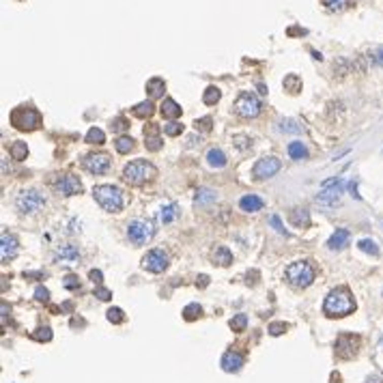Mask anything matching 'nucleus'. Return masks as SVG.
<instances>
[{"label":"nucleus","mask_w":383,"mask_h":383,"mask_svg":"<svg viewBox=\"0 0 383 383\" xmlns=\"http://www.w3.org/2000/svg\"><path fill=\"white\" fill-rule=\"evenodd\" d=\"M217 200V194L213 189H207V187H203V189H198L196 192V198H194V207H207V205H211V203H215Z\"/></svg>","instance_id":"obj_23"},{"label":"nucleus","mask_w":383,"mask_h":383,"mask_svg":"<svg viewBox=\"0 0 383 383\" xmlns=\"http://www.w3.org/2000/svg\"><path fill=\"white\" fill-rule=\"evenodd\" d=\"M349 239H351V233L346 229H336V233L327 239V248L330 250H342L344 245H349Z\"/></svg>","instance_id":"obj_18"},{"label":"nucleus","mask_w":383,"mask_h":383,"mask_svg":"<svg viewBox=\"0 0 383 383\" xmlns=\"http://www.w3.org/2000/svg\"><path fill=\"white\" fill-rule=\"evenodd\" d=\"M155 175H157V168L147 159H134L130 164H125V168H123V179H125V183H130V185H140L144 181L153 179Z\"/></svg>","instance_id":"obj_2"},{"label":"nucleus","mask_w":383,"mask_h":383,"mask_svg":"<svg viewBox=\"0 0 383 383\" xmlns=\"http://www.w3.org/2000/svg\"><path fill=\"white\" fill-rule=\"evenodd\" d=\"M342 189H344V181L342 179H330V181H325L321 192H318V196L316 200L321 205H327V207H334V205H338V200H340V194H342Z\"/></svg>","instance_id":"obj_9"},{"label":"nucleus","mask_w":383,"mask_h":383,"mask_svg":"<svg viewBox=\"0 0 383 383\" xmlns=\"http://www.w3.org/2000/svg\"><path fill=\"white\" fill-rule=\"evenodd\" d=\"M33 338L39 342H48V340H52V330L50 327H39V330L33 334Z\"/></svg>","instance_id":"obj_43"},{"label":"nucleus","mask_w":383,"mask_h":383,"mask_svg":"<svg viewBox=\"0 0 383 383\" xmlns=\"http://www.w3.org/2000/svg\"><path fill=\"white\" fill-rule=\"evenodd\" d=\"M245 325H248V316H245V314H235L233 316V321H231L233 332H243Z\"/></svg>","instance_id":"obj_41"},{"label":"nucleus","mask_w":383,"mask_h":383,"mask_svg":"<svg viewBox=\"0 0 383 383\" xmlns=\"http://www.w3.org/2000/svg\"><path fill=\"white\" fill-rule=\"evenodd\" d=\"M269 224H271L280 235H289V233L284 231V226H282V222H280V217H278V215H269Z\"/></svg>","instance_id":"obj_49"},{"label":"nucleus","mask_w":383,"mask_h":383,"mask_svg":"<svg viewBox=\"0 0 383 383\" xmlns=\"http://www.w3.org/2000/svg\"><path fill=\"white\" fill-rule=\"evenodd\" d=\"M93 196L99 205H102L106 211L110 213H116L121 211L125 200H123V192L118 189L116 185H95L93 187Z\"/></svg>","instance_id":"obj_4"},{"label":"nucleus","mask_w":383,"mask_h":383,"mask_svg":"<svg viewBox=\"0 0 383 383\" xmlns=\"http://www.w3.org/2000/svg\"><path fill=\"white\" fill-rule=\"evenodd\" d=\"M155 235V224L151 220H134L127 224V239L134 245H144L153 239Z\"/></svg>","instance_id":"obj_7"},{"label":"nucleus","mask_w":383,"mask_h":383,"mask_svg":"<svg viewBox=\"0 0 383 383\" xmlns=\"http://www.w3.org/2000/svg\"><path fill=\"white\" fill-rule=\"evenodd\" d=\"M321 3L327 9H332V11H342V9H346L351 5V0H321Z\"/></svg>","instance_id":"obj_39"},{"label":"nucleus","mask_w":383,"mask_h":383,"mask_svg":"<svg viewBox=\"0 0 383 383\" xmlns=\"http://www.w3.org/2000/svg\"><path fill=\"white\" fill-rule=\"evenodd\" d=\"M235 114H239L243 118H254L261 114V102L259 97L250 93V90H243V93H239V97L235 99V106H233Z\"/></svg>","instance_id":"obj_8"},{"label":"nucleus","mask_w":383,"mask_h":383,"mask_svg":"<svg viewBox=\"0 0 383 383\" xmlns=\"http://www.w3.org/2000/svg\"><path fill=\"white\" fill-rule=\"evenodd\" d=\"M0 259H3V263H7L9 259H13L17 254V239L13 235L9 233H3V237H0Z\"/></svg>","instance_id":"obj_16"},{"label":"nucleus","mask_w":383,"mask_h":383,"mask_svg":"<svg viewBox=\"0 0 383 383\" xmlns=\"http://www.w3.org/2000/svg\"><path fill=\"white\" fill-rule=\"evenodd\" d=\"M366 383H383V377H379V375H370V377L366 379Z\"/></svg>","instance_id":"obj_53"},{"label":"nucleus","mask_w":383,"mask_h":383,"mask_svg":"<svg viewBox=\"0 0 383 383\" xmlns=\"http://www.w3.org/2000/svg\"><path fill=\"white\" fill-rule=\"evenodd\" d=\"M86 142L88 144H104L106 142V134L99 130V127H90L86 132Z\"/></svg>","instance_id":"obj_32"},{"label":"nucleus","mask_w":383,"mask_h":383,"mask_svg":"<svg viewBox=\"0 0 383 383\" xmlns=\"http://www.w3.org/2000/svg\"><path fill=\"white\" fill-rule=\"evenodd\" d=\"M159 112H162V116L164 118H170V121H175L177 116H181V106L175 102V99H164V104H162V108H159Z\"/></svg>","instance_id":"obj_21"},{"label":"nucleus","mask_w":383,"mask_h":383,"mask_svg":"<svg viewBox=\"0 0 383 383\" xmlns=\"http://www.w3.org/2000/svg\"><path fill=\"white\" fill-rule=\"evenodd\" d=\"M65 289H69V291H74V289H80V280H78V276H74V273H69V276H65Z\"/></svg>","instance_id":"obj_47"},{"label":"nucleus","mask_w":383,"mask_h":383,"mask_svg":"<svg viewBox=\"0 0 383 383\" xmlns=\"http://www.w3.org/2000/svg\"><path fill=\"white\" fill-rule=\"evenodd\" d=\"M54 261L60 263V265H74V263L80 261V252L76 245H71V243L58 245V248L54 250Z\"/></svg>","instance_id":"obj_14"},{"label":"nucleus","mask_w":383,"mask_h":383,"mask_svg":"<svg viewBox=\"0 0 383 383\" xmlns=\"http://www.w3.org/2000/svg\"><path fill=\"white\" fill-rule=\"evenodd\" d=\"M280 168H282V164H280L278 157H263L254 164L252 175H254V179H269V177L276 175Z\"/></svg>","instance_id":"obj_12"},{"label":"nucleus","mask_w":383,"mask_h":383,"mask_svg":"<svg viewBox=\"0 0 383 383\" xmlns=\"http://www.w3.org/2000/svg\"><path fill=\"white\" fill-rule=\"evenodd\" d=\"M381 349H383V340H381Z\"/></svg>","instance_id":"obj_56"},{"label":"nucleus","mask_w":383,"mask_h":383,"mask_svg":"<svg viewBox=\"0 0 383 383\" xmlns=\"http://www.w3.org/2000/svg\"><path fill=\"white\" fill-rule=\"evenodd\" d=\"M88 276H90V280H93V282H97V284H102V271H99V269H90V273H88Z\"/></svg>","instance_id":"obj_52"},{"label":"nucleus","mask_w":383,"mask_h":383,"mask_svg":"<svg viewBox=\"0 0 383 383\" xmlns=\"http://www.w3.org/2000/svg\"><path fill=\"white\" fill-rule=\"evenodd\" d=\"M15 207L20 209L22 213L33 215V213L41 211V209L45 207V196L41 194V192H37V189H24V192H20V194H17Z\"/></svg>","instance_id":"obj_6"},{"label":"nucleus","mask_w":383,"mask_h":383,"mask_svg":"<svg viewBox=\"0 0 383 383\" xmlns=\"http://www.w3.org/2000/svg\"><path fill=\"white\" fill-rule=\"evenodd\" d=\"M84 168L93 175H104V172L110 170V155L108 153H90L84 157Z\"/></svg>","instance_id":"obj_11"},{"label":"nucleus","mask_w":383,"mask_h":383,"mask_svg":"<svg viewBox=\"0 0 383 383\" xmlns=\"http://www.w3.org/2000/svg\"><path fill=\"white\" fill-rule=\"evenodd\" d=\"M370 58H372V60H375V62H377V65H381V67H383V45H379V48H377L375 52H372V54H370Z\"/></svg>","instance_id":"obj_51"},{"label":"nucleus","mask_w":383,"mask_h":383,"mask_svg":"<svg viewBox=\"0 0 383 383\" xmlns=\"http://www.w3.org/2000/svg\"><path fill=\"white\" fill-rule=\"evenodd\" d=\"M284 90H289V93H297V90H302V80H299L295 74H289L284 78Z\"/></svg>","instance_id":"obj_36"},{"label":"nucleus","mask_w":383,"mask_h":383,"mask_svg":"<svg viewBox=\"0 0 383 383\" xmlns=\"http://www.w3.org/2000/svg\"><path fill=\"white\" fill-rule=\"evenodd\" d=\"M114 147H116V151L118 153H130L132 149H134V140L130 138V136H118L116 138V142H114Z\"/></svg>","instance_id":"obj_33"},{"label":"nucleus","mask_w":383,"mask_h":383,"mask_svg":"<svg viewBox=\"0 0 383 383\" xmlns=\"http://www.w3.org/2000/svg\"><path fill=\"white\" fill-rule=\"evenodd\" d=\"M291 224L306 229V226H310V213L306 209H293V211H291Z\"/></svg>","instance_id":"obj_24"},{"label":"nucleus","mask_w":383,"mask_h":383,"mask_svg":"<svg viewBox=\"0 0 383 383\" xmlns=\"http://www.w3.org/2000/svg\"><path fill=\"white\" fill-rule=\"evenodd\" d=\"M3 321H7V304H3Z\"/></svg>","instance_id":"obj_55"},{"label":"nucleus","mask_w":383,"mask_h":383,"mask_svg":"<svg viewBox=\"0 0 383 383\" xmlns=\"http://www.w3.org/2000/svg\"><path fill=\"white\" fill-rule=\"evenodd\" d=\"M263 207H265V203H263V198L257 196V194H248V196H243L239 200V209L245 211V213H257V211H261Z\"/></svg>","instance_id":"obj_17"},{"label":"nucleus","mask_w":383,"mask_h":383,"mask_svg":"<svg viewBox=\"0 0 383 383\" xmlns=\"http://www.w3.org/2000/svg\"><path fill=\"white\" fill-rule=\"evenodd\" d=\"M35 299H37V302H48V299H50V291L48 289H45V286H37V289H35Z\"/></svg>","instance_id":"obj_46"},{"label":"nucleus","mask_w":383,"mask_h":383,"mask_svg":"<svg viewBox=\"0 0 383 383\" xmlns=\"http://www.w3.org/2000/svg\"><path fill=\"white\" fill-rule=\"evenodd\" d=\"M289 155H291V159H306L308 157V149H306V144L304 142H299V140H295V142H291L289 144Z\"/></svg>","instance_id":"obj_25"},{"label":"nucleus","mask_w":383,"mask_h":383,"mask_svg":"<svg viewBox=\"0 0 383 383\" xmlns=\"http://www.w3.org/2000/svg\"><path fill=\"white\" fill-rule=\"evenodd\" d=\"M164 134L170 136V138H175V136L183 134V125H181L179 121H168L166 125H164Z\"/></svg>","instance_id":"obj_37"},{"label":"nucleus","mask_w":383,"mask_h":383,"mask_svg":"<svg viewBox=\"0 0 383 383\" xmlns=\"http://www.w3.org/2000/svg\"><path fill=\"white\" fill-rule=\"evenodd\" d=\"M284 276H286V282H289L291 286L306 289V286H310L314 282L316 271H314V267L310 265L308 261H295V263H291V265L286 267Z\"/></svg>","instance_id":"obj_3"},{"label":"nucleus","mask_w":383,"mask_h":383,"mask_svg":"<svg viewBox=\"0 0 383 383\" xmlns=\"http://www.w3.org/2000/svg\"><path fill=\"white\" fill-rule=\"evenodd\" d=\"M9 121H11V125L15 127V130L33 132L41 125V114L35 110V108H15V110L11 112V116H9Z\"/></svg>","instance_id":"obj_5"},{"label":"nucleus","mask_w":383,"mask_h":383,"mask_svg":"<svg viewBox=\"0 0 383 383\" xmlns=\"http://www.w3.org/2000/svg\"><path fill=\"white\" fill-rule=\"evenodd\" d=\"M220 97H222L220 88H217V86H207V90L203 93V102H205L207 106H213V104L220 102Z\"/></svg>","instance_id":"obj_30"},{"label":"nucleus","mask_w":383,"mask_h":383,"mask_svg":"<svg viewBox=\"0 0 383 383\" xmlns=\"http://www.w3.org/2000/svg\"><path fill=\"white\" fill-rule=\"evenodd\" d=\"M211 123H213V118L211 116H203V118H196V123H194V127L196 130H200V132H211Z\"/></svg>","instance_id":"obj_44"},{"label":"nucleus","mask_w":383,"mask_h":383,"mask_svg":"<svg viewBox=\"0 0 383 383\" xmlns=\"http://www.w3.org/2000/svg\"><path fill=\"white\" fill-rule=\"evenodd\" d=\"M198 280H200V282H196V284H200V286H207V284H209V278H207V276H200Z\"/></svg>","instance_id":"obj_54"},{"label":"nucleus","mask_w":383,"mask_h":383,"mask_svg":"<svg viewBox=\"0 0 383 383\" xmlns=\"http://www.w3.org/2000/svg\"><path fill=\"white\" fill-rule=\"evenodd\" d=\"M211 261L215 263V265L226 267V265H231L233 263V254H231V250L226 248V245H215L213 252H211Z\"/></svg>","instance_id":"obj_20"},{"label":"nucleus","mask_w":383,"mask_h":383,"mask_svg":"<svg viewBox=\"0 0 383 383\" xmlns=\"http://www.w3.org/2000/svg\"><path fill=\"white\" fill-rule=\"evenodd\" d=\"M95 297H99L102 302H108V299H112V291H108L106 286H97L95 289Z\"/></svg>","instance_id":"obj_48"},{"label":"nucleus","mask_w":383,"mask_h":383,"mask_svg":"<svg viewBox=\"0 0 383 383\" xmlns=\"http://www.w3.org/2000/svg\"><path fill=\"white\" fill-rule=\"evenodd\" d=\"M355 310V299L351 295V291L346 286H336L327 293L325 302H323V312L332 318H342L349 316Z\"/></svg>","instance_id":"obj_1"},{"label":"nucleus","mask_w":383,"mask_h":383,"mask_svg":"<svg viewBox=\"0 0 383 383\" xmlns=\"http://www.w3.org/2000/svg\"><path fill=\"white\" fill-rule=\"evenodd\" d=\"M233 142H235V147L239 149V151H248L252 147V138H250V136H233Z\"/></svg>","instance_id":"obj_40"},{"label":"nucleus","mask_w":383,"mask_h":383,"mask_svg":"<svg viewBox=\"0 0 383 383\" xmlns=\"http://www.w3.org/2000/svg\"><path fill=\"white\" fill-rule=\"evenodd\" d=\"M164 90H166V82H164L162 78H151L149 82H147V93H149V97H159Z\"/></svg>","instance_id":"obj_26"},{"label":"nucleus","mask_w":383,"mask_h":383,"mask_svg":"<svg viewBox=\"0 0 383 383\" xmlns=\"http://www.w3.org/2000/svg\"><path fill=\"white\" fill-rule=\"evenodd\" d=\"M358 248H360L362 252L370 254V257H379V245H377L375 241H372V239H360Z\"/></svg>","instance_id":"obj_35"},{"label":"nucleus","mask_w":383,"mask_h":383,"mask_svg":"<svg viewBox=\"0 0 383 383\" xmlns=\"http://www.w3.org/2000/svg\"><path fill=\"white\" fill-rule=\"evenodd\" d=\"M132 112H134V116H138V118H149L155 112V106H153V102H140V104L134 106Z\"/></svg>","instance_id":"obj_28"},{"label":"nucleus","mask_w":383,"mask_h":383,"mask_svg":"<svg viewBox=\"0 0 383 383\" xmlns=\"http://www.w3.org/2000/svg\"><path fill=\"white\" fill-rule=\"evenodd\" d=\"M226 155H224V151L222 149H209L207 151V164L211 168H224L226 166Z\"/></svg>","instance_id":"obj_22"},{"label":"nucleus","mask_w":383,"mask_h":383,"mask_svg":"<svg viewBox=\"0 0 383 383\" xmlns=\"http://www.w3.org/2000/svg\"><path fill=\"white\" fill-rule=\"evenodd\" d=\"M286 332V325L284 323H271L269 325V334L271 336H280V334H284Z\"/></svg>","instance_id":"obj_50"},{"label":"nucleus","mask_w":383,"mask_h":383,"mask_svg":"<svg viewBox=\"0 0 383 383\" xmlns=\"http://www.w3.org/2000/svg\"><path fill=\"white\" fill-rule=\"evenodd\" d=\"M241 366H243V358L237 351H226L222 355V368L226 372H237Z\"/></svg>","instance_id":"obj_19"},{"label":"nucleus","mask_w":383,"mask_h":383,"mask_svg":"<svg viewBox=\"0 0 383 383\" xmlns=\"http://www.w3.org/2000/svg\"><path fill=\"white\" fill-rule=\"evenodd\" d=\"M360 336L355 334H342L338 336V340H336V355L342 360H351L358 355V349H360Z\"/></svg>","instance_id":"obj_10"},{"label":"nucleus","mask_w":383,"mask_h":383,"mask_svg":"<svg viewBox=\"0 0 383 383\" xmlns=\"http://www.w3.org/2000/svg\"><path fill=\"white\" fill-rule=\"evenodd\" d=\"M177 215H179V207L177 205H166V207H162V211H159V220L164 224H168V222L175 220Z\"/></svg>","instance_id":"obj_31"},{"label":"nucleus","mask_w":383,"mask_h":383,"mask_svg":"<svg viewBox=\"0 0 383 383\" xmlns=\"http://www.w3.org/2000/svg\"><path fill=\"white\" fill-rule=\"evenodd\" d=\"M144 136H147V142H144V147H147V151H159L162 147H164V142H162V138L157 134H155L153 130L151 132H144Z\"/></svg>","instance_id":"obj_29"},{"label":"nucleus","mask_w":383,"mask_h":383,"mask_svg":"<svg viewBox=\"0 0 383 383\" xmlns=\"http://www.w3.org/2000/svg\"><path fill=\"white\" fill-rule=\"evenodd\" d=\"M110 127H112V132H125L127 127H130V121H127L125 116H116L110 121Z\"/></svg>","instance_id":"obj_42"},{"label":"nucleus","mask_w":383,"mask_h":383,"mask_svg":"<svg viewBox=\"0 0 383 383\" xmlns=\"http://www.w3.org/2000/svg\"><path fill=\"white\" fill-rule=\"evenodd\" d=\"M56 189L62 196H74V194H80L82 192V183L76 175H65L56 181Z\"/></svg>","instance_id":"obj_15"},{"label":"nucleus","mask_w":383,"mask_h":383,"mask_svg":"<svg viewBox=\"0 0 383 383\" xmlns=\"http://www.w3.org/2000/svg\"><path fill=\"white\" fill-rule=\"evenodd\" d=\"M200 314H203V308H200L198 304H187L183 308V318L185 321H196V318H200Z\"/></svg>","instance_id":"obj_34"},{"label":"nucleus","mask_w":383,"mask_h":383,"mask_svg":"<svg viewBox=\"0 0 383 383\" xmlns=\"http://www.w3.org/2000/svg\"><path fill=\"white\" fill-rule=\"evenodd\" d=\"M278 130H280V132H289V134H299V130H302V127H299L295 121H282Z\"/></svg>","instance_id":"obj_45"},{"label":"nucleus","mask_w":383,"mask_h":383,"mask_svg":"<svg viewBox=\"0 0 383 383\" xmlns=\"http://www.w3.org/2000/svg\"><path fill=\"white\" fill-rule=\"evenodd\" d=\"M142 267L151 271V273H159L168 267V257H166V252H162V250H151L147 252L142 257Z\"/></svg>","instance_id":"obj_13"},{"label":"nucleus","mask_w":383,"mask_h":383,"mask_svg":"<svg viewBox=\"0 0 383 383\" xmlns=\"http://www.w3.org/2000/svg\"><path fill=\"white\" fill-rule=\"evenodd\" d=\"M106 318H108L110 323L118 325V323H123V321H125V312H123L121 308H110V310L106 312Z\"/></svg>","instance_id":"obj_38"},{"label":"nucleus","mask_w":383,"mask_h":383,"mask_svg":"<svg viewBox=\"0 0 383 383\" xmlns=\"http://www.w3.org/2000/svg\"><path fill=\"white\" fill-rule=\"evenodd\" d=\"M9 153H11V157L15 162H24L26 159V155H28V147H26V142H13L11 147H9Z\"/></svg>","instance_id":"obj_27"}]
</instances>
